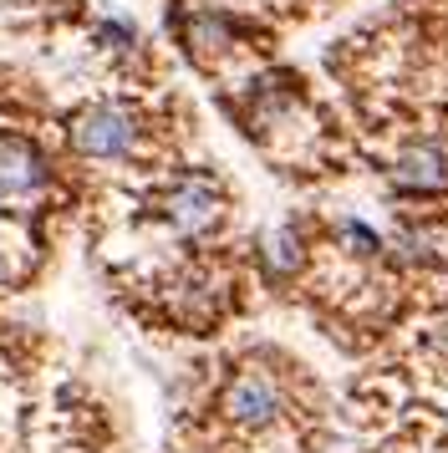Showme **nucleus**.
I'll return each instance as SVG.
<instances>
[{"label":"nucleus","instance_id":"obj_3","mask_svg":"<svg viewBox=\"0 0 448 453\" xmlns=\"http://www.w3.org/2000/svg\"><path fill=\"white\" fill-rule=\"evenodd\" d=\"M387 188L403 199H433L448 188V143L444 138H413L392 153L387 164Z\"/></svg>","mask_w":448,"mask_h":453},{"label":"nucleus","instance_id":"obj_5","mask_svg":"<svg viewBox=\"0 0 448 453\" xmlns=\"http://www.w3.org/2000/svg\"><path fill=\"white\" fill-rule=\"evenodd\" d=\"M46 184H51L46 153L26 138H0V194L5 199H31Z\"/></svg>","mask_w":448,"mask_h":453},{"label":"nucleus","instance_id":"obj_2","mask_svg":"<svg viewBox=\"0 0 448 453\" xmlns=\"http://www.w3.org/2000/svg\"><path fill=\"white\" fill-rule=\"evenodd\" d=\"M220 412L235 423V428H244V433L275 428V423H281V412H285L281 377H275V372H265V367L235 372V377L224 382V392H220Z\"/></svg>","mask_w":448,"mask_h":453},{"label":"nucleus","instance_id":"obj_8","mask_svg":"<svg viewBox=\"0 0 448 453\" xmlns=\"http://www.w3.org/2000/svg\"><path fill=\"white\" fill-rule=\"evenodd\" d=\"M183 36H189V51H224L229 46V21L214 16V11H194Z\"/></svg>","mask_w":448,"mask_h":453},{"label":"nucleus","instance_id":"obj_9","mask_svg":"<svg viewBox=\"0 0 448 453\" xmlns=\"http://www.w3.org/2000/svg\"><path fill=\"white\" fill-rule=\"evenodd\" d=\"M438 347H444V357H448V311L438 316Z\"/></svg>","mask_w":448,"mask_h":453},{"label":"nucleus","instance_id":"obj_6","mask_svg":"<svg viewBox=\"0 0 448 453\" xmlns=\"http://www.w3.org/2000/svg\"><path fill=\"white\" fill-rule=\"evenodd\" d=\"M260 260H265V275H270V280H290V275H301L305 260H311L305 234H301L296 225L270 229V234L260 240Z\"/></svg>","mask_w":448,"mask_h":453},{"label":"nucleus","instance_id":"obj_1","mask_svg":"<svg viewBox=\"0 0 448 453\" xmlns=\"http://www.w3.org/2000/svg\"><path fill=\"white\" fill-rule=\"evenodd\" d=\"M72 148H77L81 158H97V164H112V158H127L143 138V118L133 107L122 103H92L81 107L77 118H72Z\"/></svg>","mask_w":448,"mask_h":453},{"label":"nucleus","instance_id":"obj_4","mask_svg":"<svg viewBox=\"0 0 448 453\" xmlns=\"http://www.w3.org/2000/svg\"><path fill=\"white\" fill-rule=\"evenodd\" d=\"M163 219H168V229L174 234H183V240H199V234H209V229L224 219V194L214 179H204V173H183L179 184L163 194Z\"/></svg>","mask_w":448,"mask_h":453},{"label":"nucleus","instance_id":"obj_7","mask_svg":"<svg viewBox=\"0 0 448 453\" xmlns=\"http://www.w3.org/2000/svg\"><path fill=\"white\" fill-rule=\"evenodd\" d=\"M331 240H336V250L351 255V260H377V255H382V234L367 225V219H351V214L331 225Z\"/></svg>","mask_w":448,"mask_h":453}]
</instances>
